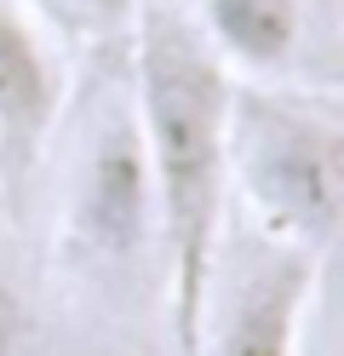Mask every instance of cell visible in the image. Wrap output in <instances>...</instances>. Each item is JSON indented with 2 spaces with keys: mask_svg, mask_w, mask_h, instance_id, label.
<instances>
[{
  "mask_svg": "<svg viewBox=\"0 0 344 356\" xmlns=\"http://www.w3.org/2000/svg\"><path fill=\"white\" fill-rule=\"evenodd\" d=\"M138 121L155 178V253L167 276V333L172 356H195L213 259L229 225V172H224V109L229 75L201 47L178 6L144 12L126 40Z\"/></svg>",
  "mask_w": 344,
  "mask_h": 356,
  "instance_id": "obj_1",
  "label": "cell"
},
{
  "mask_svg": "<svg viewBox=\"0 0 344 356\" xmlns=\"http://www.w3.org/2000/svg\"><path fill=\"white\" fill-rule=\"evenodd\" d=\"M224 172L241 225L327 259L344 218V115L333 92L293 81H229Z\"/></svg>",
  "mask_w": 344,
  "mask_h": 356,
  "instance_id": "obj_2",
  "label": "cell"
},
{
  "mask_svg": "<svg viewBox=\"0 0 344 356\" xmlns=\"http://www.w3.org/2000/svg\"><path fill=\"white\" fill-rule=\"evenodd\" d=\"M69 149L58 184V259L75 276L121 282L155 253V178L126 47H104L81 98L63 104Z\"/></svg>",
  "mask_w": 344,
  "mask_h": 356,
  "instance_id": "obj_3",
  "label": "cell"
},
{
  "mask_svg": "<svg viewBox=\"0 0 344 356\" xmlns=\"http://www.w3.org/2000/svg\"><path fill=\"white\" fill-rule=\"evenodd\" d=\"M321 259L270 241L252 225H224L206 282L195 356H304V322L316 305Z\"/></svg>",
  "mask_w": 344,
  "mask_h": 356,
  "instance_id": "obj_4",
  "label": "cell"
},
{
  "mask_svg": "<svg viewBox=\"0 0 344 356\" xmlns=\"http://www.w3.org/2000/svg\"><path fill=\"white\" fill-rule=\"evenodd\" d=\"M69 104V70L29 0H0V218H17Z\"/></svg>",
  "mask_w": 344,
  "mask_h": 356,
  "instance_id": "obj_5",
  "label": "cell"
},
{
  "mask_svg": "<svg viewBox=\"0 0 344 356\" xmlns=\"http://www.w3.org/2000/svg\"><path fill=\"white\" fill-rule=\"evenodd\" d=\"M190 29L229 81H293L310 47V0H195Z\"/></svg>",
  "mask_w": 344,
  "mask_h": 356,
  "instance_id": "obj_6",
  "label": "cell"
},
{
  "mask_svg": "<svg viewBox=\"0 0 344 356\" xmlns=\"http://www.w3.org/2000/svg\"><path fill=\"white\" fill-rule=\"evenodd\" d=\"M46 17H58L63 29H75L98 47H126L138 24V0H29Z\"/></svg>",
  "mask_w": 344,
  "mask_h": 356,
  "instance_id": "obj_7",
  "label": "cell"
},
{
  "mask_svg": "<svg viewBox=\"0 0 344 356\" xmlns=\"http://www.w3.org/2000/svg\"><path fill=\"white\" fill-rule=\"evenodd\" d=\"M23 345H29V293L0 248V356H23Z\"/></svg>",
  "mask_w": 344,
  "mask_h": 356,
  "instance_id": "obj_8",
  "label": "cell"
},
{
  "mask_svg": "<svg viewBox=\"0 0 344 356\" xmlns=\"http://www.w3.org/2000/svg\"><path fill=\"white\" fill-rule=\"evenodd\" d=\"M167 6H178V0H138V17L144 12H167Z\"/></svg>",
  "mask_w": 344,
  "mask_h": 356,
  "instance_id": "obj_9",
  "label": "cell"
}]
</instances>
